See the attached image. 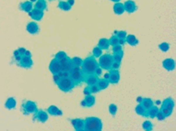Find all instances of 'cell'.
Listing matches in <instances>:
<instances>
[{
	"label": "cell",
	"mask_w": 176,
	"mask_h": 131,
	"mask_svg": "<svg viewBox=\"0 0 176 131\" xmlns=\"http://www.w3.org/2000/svg\"><path fill=\"white\" fill-rule=\"evenodd\" d=\"M71 124L75 130L77 131H83L84 130V120L80 119V118H75L71 119Z\"/></svg>",
	"instance_id": "17"
},
{
	"label": "cell",
	"mask_w": 176,
	"mask_h": 131,
	"mask_svg": "<svg viewBox=\"0 0 176 131\" xmlns=\"http://www.w3.org/2000/svg\"><path fill=\"white\" fill-rule=\"evenodd\" d=\"M83 93H84L85 95H91V93H90V85H87V86L85 87Z\"/></svg>",
	"instance_id": "46"
},
{
	"label": "cell",
	"mask_w": 176,
	"mask_h": 131,
	"mask_svg": "<svg viewBox=\"0 0 176 131\" xmlns=\"http://www.w3.org/2000/svg\"><path fill=\"white\" fill-rule=\"evenodd\" d=\"M21 58H22V56L21 55H18V56H15V61H17V62H18L20 60H21Z\"/></svg>",
	"instance_id": "49"
},
{
	"label": "cell",
	"mask_w": 176,
	"mask_h": 131,
	"mask_svg": "<svg viewBox=\"0 0 176 131\" xmlns=\"http://www.w3.org/2000/svg\"><path fill=\"white\" fill-rule=\"evenodd\" d=\"M47 113L50 114L51 116H62L63 112L61 111V109H59L55 105H50V107L47 108Z\"/></svg>",
	"instance_id": "19"
},
{
	"label": "cell",
	"mask_w": 176,
	"mask_h": 131,
	"mask_svg": "<svg viewBox=\"0 0 176 131\" xmlns=\"http://www.w3.org/2000/svg\"><path fill=\"white\" fill-rule=\"evenodd\" d=\"M20 10L24 11V12H29L33 8V2L30 1H26V2H23V3H20Z\"/></svg>",
	"instance_id": "23"
},
{
	"label": "cell",
	"mask_w": 176,
	"mask_h": 131,
	"mask_svg": "<svg viewBox=\"0 0 176 131\" xmlns=\"http://www.w3.org/2000/svg\"><path fill=\"white\" fill-rule=\"evenodd\" d=\"M90 93H91V95H94V93H97L100 92V89L98 88V86L96 84L90 85Z\"/></svg>",
	"instance_id": "41"
},
{
	"label": "cell",
	"mask_w": 176,
	"mask_h": 131,
	"mask_svg": "<svg viewBox=\"0 0 176 131\" xmlns=\"http://www.w3.org/2000/svg\"><path fill=\"white\" fill-rule=\"evenodd\" d=\"M102 129V121L99 117L90 116L84 120L85 131H100Z\"/></svg>",
	"instance_id": "2"
},
{
	"label": "cell",
	"mask_w": 176,
	"mask_h": 131,
	"mask_svg": "<svg viewBox=\"0 0 176 131\" xmlns=\"http://www.w3.org/2000/svg\"><path fill=\"white\" fill-rule=\"evenodd\" d=\"M26 29L30 34H37L40 31V27L36 22L30 21L27 24Z\"/></svg>",
	"instance_id": "16"
},
{
	"label": "cell",
	"mask_w": 176,
	"mask_h": 131,
	"mask_svg": "<svg viewBox=\"0 0 176 131\" xmlns=\"http://www.w3.org/2000/svg\"><path fill=\"white\" fill-rule=\"evenodd\" d=\"M33 120H37L41 123H45L47 120H48V113L43 110H38L34 113V116H33Z\"/></svg>",
	"instance_id": "9"
},
{
	"label": "cell",
	"mask_w": 176,
	"mask_h": 131,
	"mask_svg": "<svg viewBox=\"0 0 176 131\" xmlns=\"http://www.w3.org/2000/svg\"><path fill=\"white\" fill-rule=\"evenodd\" d=\"M102 69L99 66L97 69H96L95 72H94V74H96L97 76H100V75H102Z\"/></svg>",
	"instance_id": "45"
},
{
	"label": "cell",
	"mask_w": 176,
	"mask_h": 131,
	"mask_svg": "<svg viewBox=\"0 0 176 131\" xmlns=\"http://www.w3.org/2000/svg\"><path fill=\"white\" fill-rule=\"evenodd\" d=\"M112 62H114V59H112V55L111 54H102L99 57L98 63L102 70H111Z\"/></svg>",
	"instance_id": "6"
},
{
	"label": "cell",
	"mask_w": 176,
	"mask_h": 131,
	"mask_svg": "<svg viewBox=\"0 0 176 131\" xmlns=\"http://www.w3.org/2000/svg\"><path fill=\"white\" fill-rule=\"evenodd\" d=\"M125 42L127 43V44H129L130 46H136L138 44V40L136 39V37L135 35H127V37H125Z\"/></svg>",
	"instance_id": "22"
},
{
	"label": "cell",
	"mask_w": 176,
	"mask_h": 131,
	"mask_svg": "<svg viewBox=\"0 0 176 131\" xmlns=\"http://www.w3.org/2000/svg\"><path fill=\"white\" fill-rule=\"evenodd\" d=\"M162 67L167 71H173L175 69V61L172 58H166L162 61Z\"/></svg>",
	"instance_id": "15"
},
{
	"label": "cell",
	"mask_w": 176,
	"mask_h": 131,
	"mask_svg": "<svg viewBox=\"0 0 176 131\" xmlns=\"http://www.w3.org/2000/svg\"><path fill=\"white\" fill-rule=\"evenodd\" d=\"M34 8L45 11L47 8L46 1H45V0H37V1L35 2V5H34Z\"/></svg>",
	"instance_id": "28"
},
{
	"label": "cell",
	"mask_w": 176,
	"mask_h": 131,
	"mask_svg": "<svg viewBox=\"0 0 176 131\" xmlns=\"http://www.w3.org/2000/svg\"><path fill=\"white\" fill-rule=\"evenodd\" d=\"M109 84H110L109 81H108L107 79H104V78L99 79L98 82H97V84H96V85L98 86V88L100 89V91L105 90V89L109 86Z\"/></svg>",
	"instance_id": "21"
},
{
	"label": "cell",
	"mask_w": 176,
	"mask_h": 131,
	"mask_svg": "<svg viewBox=\"0 0 176 131\" xmlns=\"http://www.w3.org/2000/svg\"><path fill=\"white\" fill-rule=\"evenodd\" d=\"M109 75H110V74H109V72H108L107 73H105V75H104V77H103V78H104V79H107V80H108V79H109Z\"/></svg>",
	"instance_id": "55"
},
{
	"label": "cell",
	"mask_w": 176,
	"mask_h": 131,
	"mask_svg": "<svg viewBox=\"0 0 176 131\" xmlns=\"http://www.w3.org/2000/svg\"><path fill=\"white\" fill-rule=\"evenodd\" d=\"M102 54V49H100L98 46L93 48V49H92V56H93L94 58H99Z\"/></svg>",
	"instance_id": "34"
},
{
	"label": "cell",
	"mask_w": 176,
	"mask_h": 131,
	"mask_svg": "<svg viewBox=\"0 0 176 131\" xmlns=\"http://www.w3.org/2000/svg\"><path fill=\"white\" fill-rule=\"evenodd\" d=\"M142 128H143L144 130H146V131H151L153 129V125H152V123L150 122V121L146 120V121L143 122Z\"/></svg>",
	"instance_id": "32"
},
{
	"label": "cell",
	"mask_w": 176,
	"mask_h": 131,
	"mask_svg": "<svg viewBox=\"0 0 176 131\" xmlns=\"http://www.w3.org/2000/svg\"><path fill=\"white\" fill-rule=\"evenodd\" d=\"M98 67L99 63L96 61V58H94L93 56H89L85 60H83L80 68L86 75V74H93Z\"/></svg>",
	"instance_id": "1"
},
{
	"label": "cell",
	"mask_w": 176,
	"mask_h": 131,
	"mask_svg": "<svg viewBox=\"0 0 176 131\" xmlns=\"http://www.w3.org/2000/svg\"><path fill=\"white\" fill-rule=\"evenodd\" d=\"M156 118H157V119H158L159 121H162V120H164V119H165L166 116L162 114V112H161V111L159 110L158 114H157V116H156Z\"/></svg>",
	"instance_id": "43"
},
{
	"label": "cell",
	"mask_w": 176,
	"mask_h": 131,
	"mask_svg": "<svg viewBox=\"0 0 176 131\" xmlns=\"http://www.w3.org/2000/svg\"><path fill=\"white\" fill-rule=\"evenodd\" d=\"M109 42H110V45L115 46V45L119 44V39L117 38L115 35H112L110 38V40H109Z\"/></svg>",
	"instance_id": "40"
},
{
	"label": "cell",
	"mask_w": 176,
	"mask_h": 131,
	"mask_svg": "<svg viewBox=\"0 0 176 131\" xmlns=\"http://www.w3.org/2000/svg\"><path fill=\"white\" fill-rule=\"evenodd\" d=\"M114 12L116 15H122L124 12V4L120 2H115V4L114 5Z\"/></svg>",
	"instance_id": "26"
},
{
	"label": "cell",
	"mask_w": 176,
	"mask_h": 131,
	"mask_svg": "<svg viewBox=\"0 0 176 131\" xmlns=\"http://www.w3.org/2000/svg\"><path fill=\"white\" fill-rule=\"evenodd\" d=\"M18 55H20V52H18V49H16V51H14V52H13V56L15 57V56H18Z\"/></svg>",
	"instance_id": "54"
},
{
	"label": "cell",
	"mask_w": 176,
	"mask_h": 131,
	"mask_svg": "<svg viewBox=\"0 0 176 131\" xmlns=\"http://www.w3.org/2000/svg\"><path fill=\"white\" fill-rule=\"evenodd\" d=\"M121 51H123V46L122 45L117 44L115 46H112V52H114L115 53L119 52H121Z\"/></svg>",
	"instance_id": "42"
},
{
	"label": "cell",
	"mask_w": 176,
	"mask_h": 131,
	"mask_svg": "<svg viewBox=\"0 0 176 131\" xmlns=\"http://www.w3.org/2000/svg\"><path fill=\"white\" fill-rule=\"evenodd\" d=\"M120 63H121V62L114 61V62L112 63L111 69H112V70H119V68H120Z\"/></svg>",
	"instance_id": "44"
},
{
	"label": "cell",
	"mask_w": 176,
	"mask_h": 131,
	"mask_svg": "<svg viewBox=\"0 0 176 131\" xmlns=\"http://www.w3.org/2000/svg\"><path fill=\"white\" fill-rule=\"evenodd\" d=\"M140 104L148 110V109H149L154 105V102H153V100H152L151 98H143L142 99V102Z\"/></svg>",
	"instance_id": "30"
},
{
	"label": "cell",
	"mask_w": 176,
	"mask_h": 131,
	"mask_svg": "<svg viewBox=\"0 0 176 131\" xmlns=\"http://www.w3.org/2000/svg\"><path fill=\"white\" fill-rule=\"evenodd\" d=\"M18 64L20 65V67L27 68V69H29V68H30L31 66H33V59H31V57H30V56L23 55L21 60L18 62Z\"/></svg>",
	"instance_id": "12"
},
{
	"label": "cell",
	"mask_w": 176,
	"mask_h": 131,
	"mask_svg": "<svg viewBox=\"0 0 176 131\" xmlns=\"http://www.w3.org/2000/svg\"><path fill=\"white\" fill-rule=\"evenodd\" d=\"M66 57H67L66 53L65 52H62V51H60V52H58L57 53L55 54V56H54V59L58 60V61H61V60H63V59H65Z\"/></svg>",
	"instance_id": "39"
},
{
	"label": "cell",
	"mask_w": 176,
	"mask_h": 131,
	"mask_svg": "<svg viewBox=\"0 0 176 131\" xmlns=\"http://www.w3.org/2000/svg\"><path fill=\"white\" fill-rule=\"evenodd\" d=\"M60 78H61V76L59 75V73H57V74H54V83H55V84H57V83H58V81L60 80Z\"/></svg>",
	"instance_id": "47"
},
{
	"label": "cell",
	"mask_w": 176,
	"mask_h": 131,
	"mask_svg": "<svg viewBox=\"0 0 176 131\" xmlns=\"http://www.w3.org/2000/svg\"><path fill=\"white\" fill-rule=\"evenodd\" d=\"M49 71L52 72V74H57L59 72H61V64H60V61L56 59H54L51 61L49 64Z\"/></svg>",
	"instance_id": "10"
},
{
	"label": "cell",
	"mask_w": 176,
	"mask_h": 131,
	"mask_svg": "<svg viewBox=\"0 0 176 131\" xmlns=\"http://www.w3.org/2000/svg\"><path fill=\"white\" fill-rule=\"evenodd\" d=\"M173 108H174L173 99L171 98V97H168V98L164 99V100L162 101L161 107H160V111H161L162 114L167 117V116H170L172 115V111H173Z\"/></svg>",
	"instance_id": "4"
},
{
	"label": "cell",
	"mask_w": 176,
	"mask_h": 131,
	"mask_svg": "<svg viewBox=\"0 0 176 131\" xmlns=\"http://www.w3.org/2000/svg\"><path fill=\"white\" fill-rule=\"evenodd\" d=\"M37 0H30V2H36Z\"/></svg>",
	"instance_id": "58"
},
{
	"label": "cell",
	"mask_w": 176,
	"mask_h": 131,
	"mask_svg": "<svg viewBox=\"0 0 176 131\" xmlns=\"http://www.w3.org/2000/svg\"><path fill=\"white\" fill-rule=\"evenodd\" d=\"M123 56H124V52L121 51L119 52H116L112 55V59H114V61H117V62H121L122 59H123Z\"/></svg>",
	"instance_id": "33"
},
{
	"label": "cell",
	"mask_w": 176,
	"mask_h": 131,
	"mask_svg": "<svg viewBox=\"0 0 176 131\" xmlns=\"http://www.w3.org/2000/svg\"><path fill=\"white\" fill-rule=\"evenodd\" d=\"M159 108L156 107V105H152L151 107H150L149 109H148V117H150V118H155L157 114H158L159 112Z\"/></svg>",
	"instance_id": "29"
},
{
	"label": "cell",
	"mask_w": 176,
	"mask_h": 131,
	"mask_svg": "<svg viewBox=\"0 0 176 131\" xmlns=\"http://www.w3.org/2000/svg\"><path fill=\"white\" fill-rule=\"evenodd\" d=\"M99 80V76H97L96 74H86L85 78H84V83L87 84V85H93L96 84Z\"/></svg>",
	"instance_id": "18"
},
{
	"label": "cell",
	"mask_w": 176,
	"mask_h": 131,
	"mask_svg": "<svg viewBox=\"0 0 176 131\" xmlns=\"http://www.w3.org/2000/svg\"><path fill=\"white\" fill-rule=\"evenodd\" d=\"M159 49L162 52H167L170 49V45L168 42H161L159 44Z\"/></svg>",
	"instance_id": "37"
},
{
	"label": "cell",
	"mask_w": 176,
	"mask_h": 131,
	"mask_svg": "<svg viewBox=\"0 0 176 131\" xmlns=\"http://www.w3.org/2000/svg\"><path fill=\"white\" fill-rule=\"evenodd\" d=\"M135 111L136 113L138 116H145L148 117V110L143 107L141 104H138L136 107H135Z\"/></svg>",
	"instance_id": "20"
},
{
	"label": "cell",
	"mask_w": 176,
	"mask_h": 131,
	"mask_svg": "<svg viewBox=\"0 0 176 131\" xmlns=\"http://www.w3.org/2000/svg\"><path fill=\"white\" fill-rule=\"evenodd\" d=\"M68 73H69V78L72 80V82L75 84V85H78L84 82L85 73L82 72L80 67L73 66Z\"/></svg>",
	"instance_id": "3"
},
{
	"label": "cell",
	"mask_w": 176,
	"mask_h": 131,
	"mask_svg": "<svg viewBox=\"0 0 176 131\" xmlns=\"http://www.w3.org/2000/svg\"><path fill=\"white\" fill-rule=\"evenodd\" d=\"M58 8L63 11H69L72 8V7L67 3V1H60L58 3Z\"/></svg>",
	"instance_id": "31"
},
{
	"label": "cell",
	"mask_w": 176,
	"mask_h": 131,
	"mask_svg": "<svg viewBox=\"0 0 176 131\" xmlns=\"http://www.w3.org/2000/svg\"><path fill=\"white\" fill-rule=\"evenodd\" d=\"M16 105H17L16 99L13 98V97H9V98L7 99V101H6V103H5V107L11 110V109L16 107Z\"/></svg>",
	"instance_id": "27"
},
{
	"label": "cell",
	"mask_w": 176,
	"mask_h": 131,
	"mask_svg": "<svg viewBox=\"0 0 176 131\" xmlns=\"http://www.w3.org/2000/svg\"><path fill=\"white\" fill-rule=\"evenodd\" d=\"M112 2H120V0H111Z\"/></svg>",
	"instance_id": "57"
},
{
	"label": "cell",
	"mask_w": 176,
	"mask_h": 131,
	"mask_svg": "<svg viewBox=\"0 0 176 131\" xmlns=\"http://www.w3.org/2000/svg\"><path fill=\"white\" fill-rule=\"evenodd\" d=\"M58 86V88L62 91V92H70L75 86V84L72 82V80L69 77H61L60 80L58 81V83L56 84Z\"/></svg>",
	"instance_id": "5"
},
{
	"label": "cell",
	"mask_w": 176,
	"mask_h": 131,
	"mask_svg": "<svg viewBox=\"0 0 176 131\" xmlns=\"http://www.w3.org/2000/svg\"><path fill=\"white\" fill-rule=\"evenodd\" d=\"M67 3L71 6V7H73L74 4H75V0H67Z\"/></svg>",
	"instance_id": "50"
},
{
	"label": "cell",
	"mask_w": 176,
	"mask_h": 131,
	"mask_svg": "<svg viewBox=\"0 0 176 131\" xmlns=\"http://www.w3.org/2000/svg\"><path fill=\"white\" fill-rule=\"evenodd\" d=\"M21 111L23 112L24 115L34 114L37 111V105L33 101L26 100L21 105Z\"/></svg>",
	"instance_id": "7"
},
{
	"label": "cell",
	"mask_w": 176,
	"mask_h": 131,
	"mask_svg": "<svg viewBox=\"0 0 176 131\" xmlns=\"http://www.w3.org/2000/svg\"><path fill=\"white\" fill-rule=\"evenodd\" d=\"M60 61V64H61V71L64 72H69V71H70L72 69V67L74 66L73 63H72V61L71 59L68 57H66L65 59H63Z\"/></svg>",
	"instance_id": "8"
},
{
	"label": "cell",
	"mask_w": 176,
	"mask_h": 131,
	"mask_svg": "<svg viewBox=\"0 0 176 131\" xmlns=\"http://www.w3.org/2000/svg\"><path fill=\"white\" fill-rule=\"evenodd\" d=\"M109 83L112 84H118L119 81H120V72L119 70H109Z\"/></svg>",
	"instance_id": "11"
},
{
	"label": "cell",
	"mask_w": 176,
	"mask_h": 131,
	"mask_svg": "<svg viewBox=\"0 0 176 131\" xmlns=\"http://www.w3.org/2000/svg\"><path fill=\"white\" fill-rule=\"evenodd\" d=\"M18 52H20V54L21 56H23L24 53H25V52H26V49L23 48V47H20V48L18 49Z\"/></svg>",
	"instance_id": "48"
},
{
	"label": "cell",
	"mask_w": 176,
	"mask_h": 131,
	"mask_svg": "<svg viewBox=\"0 0 176 131\" xmlns=\"http://www.w3.org/2000/svg\"><path fill=\"white\" fill-rule=\"evenodd\" d=\"M24 55H26V56H30V57H31V52H30V51H28V49H26V52H25Z\"/></svg>",
	"instance_id": "51"
},
{
	"label": "cell",
	"mask_w": 176,
	"mask_h": 131,
	"mask_svg": "<svg viewBox=\"0 0 176 131\" xmlns=\"http://www.w3.org/2000/svg\"><path fill=\"white\" fill-rule=\"evenodd\" d=\"M115 36L117 37L119 40H125V37H127V31H124V30L115 31Z\"/></svg>",
	"instance_id": "35"
},
{
	"label": "cell",
	"mask_w": 176,
	"mask_h": 131,
	"mask_svg": "<svg viewBox=\"0 0 176 131\" xmlns=\"http://www.w3.org/2000/svg\"><path fill=\"white\" fill-rule=\"evenodd\" d=\"M142 97H140V96H138V97H136V102L138 103V104H140L141 102H142Z\"/></svg>",
	"instance_id": "53"
},
{
	"label": "cell",
	"mask_w": 176,
	"mask_h": 131,
	"mask_svg": "<svg viewBox=\"0 0 176 131\" xmlns=\"http://www.w3.org/2000/svg\"><path fill=\"white\" fill-rule=\"evenodd\" d=\"M71 61H72L73 65L74 66H77V67H81V64H82V61H83V60H81V58L78 57V56L72 58Z\"/></svg>",
	"instance_id": "36"
},
{
	"label": "cell",
	"mask_w": 176,
	"mask_h": 131,
	"mask_svg": "<svg viewBox=\"0 0 176 131\" xmlns=\"http://www.w3.org/2000/svg\"><path fill=\"white\" fill-rule=\"evenodd\" d=\"M80 105H81V107H86V103H85V100H84V99L80 102Z\"/></svg>",
	"instance_id": "52"
},
{
	"label": "cell",
	"mask_w": 176,
	"mask_h": 131,
	"mask_svg": "<svg viewBox=\"0 0 176 131\" xmlns=\"http://www.w3.org/2000/svg\"><path fill=\"white\" fill-rule=\"evenodd\" d=\"M117 110H118V107H117L116 105H115V104H110L109 105V113L112 116H115L116 113H117Z\"/></svg>",
	"instance_id": "38"
},
{
	"label": "cell",
	"mask_w": 176,
	"mask_h": 131,
	"mask_svg": "<svg viewBox=\"0 0 176 131\" xmlns=\"http://www.w3.org/2000/svg\"><path fill=\"white\" fill-rule=\"evenodd\" d=\"M84 100H85L86 107H93V105H95V102H96L95 97H94V95H85Z\"/></svg>",
	"instance_id": "25"
},
{
	"label": "cell",
	"mask_w": 176,
	"mask_h": 131,
	"mask_svg": "<svg viewBox=\"0 0 176 131\" xmlns=\"http://www.w3.org/2000/svg\"><path fill=\"white\" fill-rule=\"evenodd\" d=\"M43 15H45L43 11L37 8H33L29 12V16L33 18V20H36V21H40L43 17Z\"/></svg>",
	"instance_id": "13"
},
{
	"label": "cell",
	"mask_w": 176,
	"mask_h": 131,
	"mask_svg": "<svg viewBox=\"0 0 176 131\" xmlns=\"http://www.w3.org/2000/svg\"><path fill=\"white\" fill-rule=\"evenodd\" d=\"M98 47L100 49H102V51L103 49H108L109 47H110V42H109V40L106 39V38H102L99 40V42H98Z\"/></svg>",
	"instance_id": "24"
},
{
	"label": "cell",
	"mask_w": 176,
	"mask_h": 131,
	"mask_svg": "<svg viewBox=\"0 0 176 131\" xmlns=\"http://www.w3.org/2000/svg\"><path fill=\"white\" fill-rule=\"evenodd\" d=\"M124 11L128 12V13H134L137 9V6L133 0H127V1L124 3Z\"/></svg>",
	"instance_id": "14"
},
{
	"label": "cell",
	"mask_w": 176,
	"mask_h": 131,
	"mask_svg": "<svg viewBox=\"0 0 176 131\" xmlns=\"http://www.w3.org/2000/svg\"><path fill=\"white\" fill-rule=\"evenodd\" d=\"M161 104V102L160 101V100H158V101H156V105H160Z\"/></svg>",
	"instance_id": "56"
}]
</instances>
